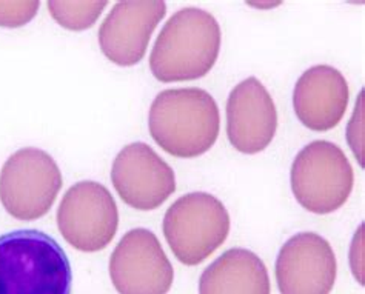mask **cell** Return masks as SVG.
<instances>
[{
    "label": "cell",
    "instance_id": "6da1fadb",
    "mask_svg": "<svg viewBox=\"0 0 365 294\" xmlns=\"http://www.w3.org/2000/svg\"><path fill=\"white\" fill-rule=\"evenodd\" d=\"M220 42L222 33L213 16L184 8L162 28L150 54V70L163 83L200 79L215 66Z\"/></svg>",
    "mask_w": 365,
    "mask_h": 294
},
{
    "label": "cell",
    "instance_id": "7a4b0ae2",
    "mask_svg": "<svg viewBox=\"0 0 365 294\" xmlns=\"http://www.w3.org/2000/svg\"><path fill=\"white\" fill-rule=\"evenodd\" d=\"M150 135L168 154L193 159L216 144L220 116L217 103L200 88H173L159 93L148 115Z\"/></svg>",
    "mask_w": 365,
    "mask_h": 294
},
{
    "label": "cell",
    "instance_id": "3957f363",
    "mask_svg": "<svg viewBox=\"0 0 365 294\" xmlns=\"http://www.w3.org/2000/svg\"><path fill=\"white\" fill-rule=\"evenodd\" d=\"M70 259L51 236L17 230L0 236V294H71Z\"/></svg>",
    "mask_w": 365,
    "mask_h": 294
},
{
    "label": "cell",
    "instance_id": "277c9868",
    "mask_svg": "<svg viewBox=\"0 0 365 294\" xmlns=\"http://www.w3.org/2000/svg\"><path fill=\"white\" fill-rule=\"evenodd\" d=\"M230 225V214L217 197L190 193L167 210L163 236L179 262L196 267L227 241Z\"/></svg>",
    "mask_w": 365,
    "mask_h": 294
},
{
    "label": "cell",
    "instance_id": "5b68a950",
    "mask_svg": "<svg viewBox=\"0 0 365 294\" xmlns=\"http://www.w3.org/2000/svg\"><path fill=\"white\" fill-rule=\"evenodd\" d=\"M290 184L296 201L307 211L330 214L349 201L354 173L338 145L314 140L293 160Z\"/></svg>",
    "mask_w": 365,
    "mask_h": 294
},
{
    "label": "cell",
    "instance_id": "8992f818",
    "mask_svg": "<svg viewBox=\"0 0 365 294\" xmlns=\"http://www.w3.org/2000/svg\"><path fill=\"white\" fill-rule=\"evenodd\" d=\"M63 185L56 160L39 148H22L0 172V202L17 221H37L54 205Z\"/></svg>",
    "mask_w": 365,
    "mask_h": 294
},
{
    "label": "cell",
    "instance_id": "52a82bcc",
    "mask_svg": "<svg viewBox=\"0 0 365 294\" xmlns=\"http://www.w3.org/2000/svg\"><path fill=\"white\" fill-rule=\"evenodd\" d=\"M57 226L63 239L76 250H105L119 226L116 201L102 184L93 180L74 184L57 208Z\"/></svg>",
    "mask_w": 365,
    "mask_h": 294
},
{
    "label": "cell",
    "instance_id": "ba28073f",
    "mask_svg": "<svg viewBox=\"0 0 365 294\" xmlns=\"http://www.w3.org/2000/svg\"><path fill=\"white\" fill-rule=\"evenodd\" d=\"M110 278L119 294H167L175 271L158 236L134 229L125 233L111 254Z\"/></svg>",
    "mask_w": 365,
    "mask_h": 294
},
{
    "label": "cell",
    "instance_id": "9c48e42d",
    "mask_svg": "<svg viewBox=\"0 0 365 294\" xmlns=\"http://www.w3.org/2000/svg\"><path fill=\"white\" fill-rule=\"evenodd\" d=\"M111 182L123 204L139 211L156 210L176 191L173 168L143 142L119 151L113 162Z\"/></svg>",
    "mask_w": 365,
    "mask_h": 294
},
{
    "label": "cell",
    "instance_id": "30bf717a",
    "mask_svg": "<svg viewBox=\"0 0 365 294\" xmlns=\"http://www.w3.org/2000/svg\"><path fill=\"white\" fill-rule=\"evenodd\" d=\"M338 263L331 245L316 233L288 239L276 259V282L281 294H330Z\"/></svg>",
    "mask_w": 365,
    "mask_h": 294
},
{
    "label": "cell",
    "instance_id": "8fae6325",
    "mask_svg": "<svg viewBox=\"0 0 365 294\" xmlns=\"http://www.w3.org/2000/svg\"><path fill=\"white\" fill-rule=\"evenodd\" d=\"M165 14V2H118L99 30L105 58L119 66L139 63L147 53L153 31Z\"/></svg>",
    "mask_w": 365,
    "mask_h": 294
},
{
    "label": "cell",
    "instance_id": "7c38bea8",
    "mask_svg": "<svg viewBox=\"0 0 365 294\" xmlns=\"http://www.w3.org/2000/svg\"><path fill=\"white\" fill-rule=\"evenodd\" d=\"M277 130V111L270 93L256 78L232 90L227 102V136L244 154H257L272 144Z\"/></svg>",
    "mask_w": 365,
    "mask_h": 294
},
{
    "label": "cell",
    "instance_id": "4fadbf2b",
    "mask_svg": "<svg viewBox=\"0 0 365 294\" xmlns=\"http://www.w3.org/2000/svg\"><path fill=\"white\" fill-rule=\"evenodd\" d=\"M349 96V83L341 71L330 65L312 66L293 91L296 117L312 131H329L342 120Z\"/></svg>",
    "mask_w": 365,
    "mask_h": 294
},
{
    "label": "cell",
    "instance_id": "5bb4252c",
    "mask_svg": "<svg viewBox=\"0 0 365 294\" xmlns=\"http://www.w3.org/2000/svg\"><path fill=\"white\" fill-rule=\"evenodd\" d=\"M199 294H272L270 278L257 254L232 248L204 270Z\"/></svg>",
    "mask_w": 365,
    "mask_h": 294
},
{
    "label": "cell",
    "instance_id": "9a60e30c",
    "mask_svg": "<svg viewBox=\"0 0 365 294\" xmlns=\"http://www.w3.org/2000/svg\"><path fill=\"white\" fill-rule=\"evenodd\" d=\"M108 4L105 0L79 2V0H51L48 2V11L61 26L70 31H83L91 28Z\"/></svg>",
    "mask_w": 365,
    "mask_h": 294
},
{
    "label": "cell",
    "instance_id": "2e32d148",
    "mask_svg": "<svg viewBox=\"0 0 365 294\" xmlns=\"http://www.w3.org/2000/svg\"><path fill=\"white\" fill-rule=\"evenodd\" d=\"M41 2L37 0H13L5 2L0 0V26L4 28H21L31 22L39 11Z\"/></svg>",
    "mask_w": 365,
    "mask_h": 294
},
{
    "label": "cell",
    "instance_id": "e0dca14e",
    "mask_svg": "<svg viewBox=\"0 0 365 294\" xmlns=\"http://www.w3.org/2000/svg\"><path fill=\"white\" fill-rule=\"evenodd\" d=\"M347 139L353 154L359 160V165L364 167V91L359 94L353 117L349 123Z\"/></svg>",
    "mask_w": 365,
    "mask_h": 294
},
{
    "label": "cell",
    "instance_id": "ac0fdd59",
    "mask_svg": "<svg viewBox=\"0 0 365 294\" xmlns=\"http://www.w3.org/2000/svg\"><path fill=\"white\" fill-rule=\"evenodd\" d=\"M350 263L354 278L364 285V225L354 234V239L350 250Z\"/></svg>",
    "mask_w": 365,
    "mask_h": 294
},
{
    "label": "cell",
    "instance_id": "d6986e66",
    "mask_svg": "<svg viewBox=\"0 0 365 294\" xmlns=\"http://www.w3.org/2000/svg\"><path fill=\"white\" fill-rule=\"evenodd\" d=\"M250 5H255V6H259V8H262V6L272 8V6H276V5H279V4H250Z\"/></svg>",
    "mask_w": 365,
    "mask_h": 294
}]
</instances>
